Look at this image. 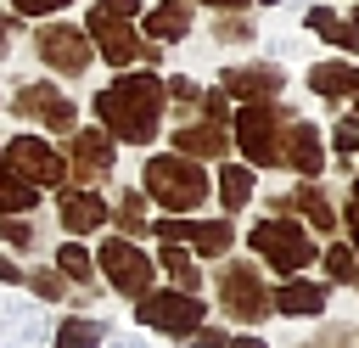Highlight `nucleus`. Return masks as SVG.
Segmentation results:
<instances>
[{
    "label": "nucleus",
    "instance_id": "f257e3e1",
    "mask_svg": "<svg viewBox=\"0 0 359 348\" xmlns=\"http://www.w3.org/2000/svg\"><path fill=\"white\" fill-rule=\"evenodd\" d=\"M84 118L101 123L118 146H135V152H151L168 129V95H163V73L157 67H123L112 73L107 84L90 90L84 101Z\"/></svg>",
    "mask_w": 359,
    "mask_h": 348
},
{
    "label": "nucleus",
    "instance_id": "f03ea898",
    "mask_svg": "<svg viewBox=\"0 0 359 348\" xmlns=\"http://www.w3.org/2000/svg\"><path fill=\"white\" fill-rule=\"evenodd\" d=\"M135 185L146 191V202H151V213H174V219H185V213H208V202H213V168L208 163H196V157H185V152H146L140 157V174H135Z\"/></svg>",
    "mask_w": 359,
    "mask_h": 348
},
{
    "label": "nucleus",
    "instance_id": "7ed1b4c3",
    "mask_svg": "<svg viewBox=\"0 0 359 348\" xmlns=\"http://www.w3.org/2000/svg\"><path fill=\"white\" fill-rule=\"evenodd\" d=\"M140 0H90L84 11V34L95 45V62H107L112 73L123 67H157L163 73V45L140 34Z\"/></svg>",
    "mask_w": 359,
    "mask_h": 348
},
{
    "label": "nucleus",
    "instance_id": "20e7f679",
    "mask_svg": "<svg viewBox=\"0 0 359 348\" xmlns=\"http://www.w3.org/2000/svg\"><path fill=\"white\" fill-rule=\"evenodd\" d=\"M208 303H213V314H219L230 331H264V326L275 320V309H269V275H264V264H258L252 253H241V247L213 264Z\"/></svg>",
    "mask_w": 359,
    "mask_h": 348
},
{
    "label": "nucleus",
    "instance_id": "39448f33",
    "mask_svg": "<svg viewBox=\"0 0 359 348\" xmlns=\"http://www.w3.org/2000/svg\"><path fill=\"white\" fill-rule=\"evenodd\" d=\"M241 253H252V258L264 264V275L280 281V275L314 269L320 236H309L292 213H258V219H247V230H241Z\"/></svg>",
    "mask_w": 359,
    "mask_h": 348
},
{
    "label": "nucleus",
    "instance_id": "423d86ee",
    "mask_svg": "<svg viewBox=\"0 0 359 348\" xmlns=\"http://www.w3.org/2000/svg\"><path fill=\"white\" fill-rule=\"evenodd\" d=\"M297 107L280 95V101H241L230 112V146L241 163H252L258 174H280V146H286V129H292Z\"/></svg>",
    "mask_w": 359,
    "mask_h": 348
},
{
    "label": "nucleus",
    "instance_id": "0eeeda50",
    "mask_svg": "<svg viewBox=\"0 0 359 348\" xmlns=\"http://www.w3.org/2000/svg\"><path fill=\"white\" fill-rule=\"evenodd\" d=\"M208 320H213L208 292H185V286H168V281H157L151 292H140L129 303V326L146 331V337H157V342H185Z\"/></svg>",
    "mask_w": 359,
    "mask_h": 348
},
{
    "label": "nucleus",
    "instance_id": "6e6552de",
    "mask_svg": "<svg viewBox=\"0 0 359 348\" xmlns=\"http://www.w3.org/2000/svg\"><path fill=\"white\" fill-rule=\"evenodd\" d=\"M0 112H11L17 129H39V135H50V140H62V135H73V129L84 123V107H79L73 90L56 84V79H17Z\"/></svg>",
    "mask_w": 359,
    "mask_h": 348
},
{
    "label": "nucleus",
    "instance_id": "1a4fd4ad",
    "mask_svg": "<svg viewBox=\"0 0 359 348\" xmlns=\"http://www.w3.org/2000/svg\"><path fill=\"white\" fill-rule=\"evenodd\" d=\"M90 253H95V275H101L107 297L135 303L140 292L157 286V258H151L146 241H129V236H118V230H101V236L90 241Z\"/></svg>",
    "mask_w": 359,
    "mask_h": 348
},
{
    "label": "nucleus",
    "instance_id": "9d476101",
    "mask_svg": "<svg viewBox=\"0 0 359 348\" xmlns=\"http://www.w3.org/2000/svg\"><path fill=\"white\" fill-rule=\"evenodd\" d=\"M34 62L45 67V79H56V84H79V79H90V67H95V45H90V34H84V22H67V17H39L34 22Z\"/></svg>",
    "mask_w": 359,
    "mask_h": 348
},
{
    "label": "nucleus",
    "instance_id": "9b49d317",
    "mask_svg": "<svg viewBox=\"0 0 359 348\" xmlns=\"http://www.w3.org/2000/svg\"><path fill=\"white\" fill-rule=\"evenodd\" d=\"M151 241H180V247H191L202 264H219V258H230V253L241 247V225L224 219V213H185V219L151 213Z\"/></svg>",
    "mask_w": 359,
    "mask_h": 348
},
{
    "label": "nucleus",
    "instance_id": "f8f14e48",
    "mask_svg": "<svg viewBox=\"0 0 359 348\" xmlns=\"http://www.w3.org/2000/svg\"><path fill=\"white\" fill-rule=\"evenodd\" d=\"M258 202H264V213H292L309 236H320V241H331L337 236V191L325 185V180H286L280 191H258Z\"/></svg>",
    "mask_w": 359,
    "mask_h": 348
},
{
    "label": "nucleus",
    "instance_id": "ddd939ff",
    "mask_svg": "<svg viewBox=\"0 0 359 348\" xmlns=\"http://www.w3.org/2000/svg\"><path fill=\"white\" fill-rule=\"evenodd\" d=\"M0 140H6V168H11L17 180L39 185L45 196L67 185V157H62V140H50V135H39V129H11V135H0Z\"/></svg>",
    "mask_w": 359,
    "mask_h": 348
},
{
    "label": "nucleus",
    "instance_id": "4468645a",
    "mask_svg": "<svg viewBox=\"0 0 359 348\" xmlns=\"http://www.w3.org/2000/svg\"><path fill=\"white\" fill-rule=\"evenodd\" d=\"M62 157H67V185H101V191H107V180H118L123 146H118L101 123L84 118L73 135H62Z\"/></svg>",
    "mask_w": 359,
    "mask_h": 348
},
{
    "label": "nucleus",
    "instance_id": "2eb2a0df",
    "mask_svg": "<svg viewBox=\"0 0 359 348\" xmlns=\"http://www.w3.org/2000/svg\"><path fill=\"white\" fill-rule=\"evenodd\" d=\"M213 84H219L236 107H241V101H280L286 84H292V73H286L275 56H247V62H224Z\"/></svg>",
    "mask_w": 359,
    "mask_h": 348
},
{
    "label": "nucleus",
    "instance_id": "dca6fc26",
    "mask_svg": "<svg viewBox=\"0 0 359 348\" xmlns=\"http://www.w3.org/2000/svg\"><path fill=\"white\" fill-rule=\"evenodd\" d=\"M50 208H56L62 236H79V241H95L112 219V202L101 185H62V191H50Z\"/></svg>",
    "mask_w": 359,
    "mask_h": 348
},
{
    "label": "nucleus",
    "instance_id": "f3484780",
    "mask_svg": "<svg viewBox=\"0 0 359 348\" xmlns=\"http://www.w3.org/2000/svg\"><path fill=\"white\" fill-rule=\"evenodd\" d=\"M280 174L286 180H325L331 174V152H325V123H314L309 112L292 118L286 146H280Z\"/></svg>",
    "mask_w": 359,
    "mask_h": 348
},
{
    "label": "nucleus",
    "instance_id": "a211bd4d",
    "mask_svg": "<svg viewBox=\"0 0 359 348\" xmlns=\"http://www.w3.org/2000/svg\"><path fill=\"white\" fill-rule=\"evenodd\" d=\"M331 292L337 286H325L314 269L280 275V281H269V309H275V320H325L331 314Z\"/></svg>",
    "mask_w": 359,
    "mask_h": 348
},
{
    "label": "nucleus",
    "instance_id": "6ab92c4d",
    "mask_svg": "<svg viewBox=\"0 0 359 348\" xmlns=\"http://www.w3.org/2000/svg\"><path fill=\"white\" fill-rule=\"evenodd\" d=\"M163 140H168V152H185V157H196V163H208V168L224 163V157H236V146H230V123H208V118L168 123Z\"/></svg>",
    "mask_w": 359,
    "mask_h": 348
},
{
    "label": "nucleus",
    "instance_id": "aec40b11",
    "mask_svg": "<svg viewBox=\"0 0 359 348\" xmlns=\"http://www.w3.org/2000/svg\"><path fill=\"white\" fill-rule=\"evenodd\" d=\"M258 168L252 163H241V157H224V163H213V213H224V219H247V208L258 202Z\"/></svg>",
    "mask_w": 359,
    "mask_h": 348
},
{
    "label": "nucleus",
    "instance_id": "412c9836",
    "mask_svg": "<svg viewBox=\"0 0 359 348\" xmlns=\"http://www.w3.org/2000/svg\"><path fill=\"white\" fill-rule=\"evenodd\" d=\"M303 90L320 101V107H348L353 101V56H337V51H325L320 62H309V73H303Z\"/></svg>",
    "mask_w": 359,
    "mask_h": 348
},
{
    "label": "nucleus",
    "instance_id": "4be33fe9",
    "mask_svg": "<svg viewBox=\"0 0 359 348\" xmlns=\"http://www.w3.org/2000/svg\"><path fill=\"white\" fill-rule=\"evenodd\" d=\"M140 34L157 39L163 51H168V45H185V39L196 34V6H191V0H151V6L140 11Z\"/></svg>",
    "mask_w": 359,
    "mask_h": 348
},
{
    "label": "nucleus",
    "instance_id": "5701e85b",
    "mask_svg": "<svg viewBox=\"0 0 359 348\" xmlns=\"http://www.w3.org/2000/svg\"><path fill=\"white\" fill-rule=\"evenodd\" d=\"M107 202H112L107 230H118V236H129V241H151V202H146L140 185H112Z\"/></svg>",
    "mask_w": 359,
    "mask_h": 348
},
{
    "label": "nucleus",
    "instance_id": "b1692460",
    "mask_svg": "<svg viewBox=\"0 0 359 348\" xmlns=\"http://www.w3.org/2000/svg\"><path fill=\"white\" fill-rule=\"evenodd\" d=\"M151 258H157V281L185 286V292H208V264H202L191 247H180V241H157Z\"/></svg>",
    "mask_w": 359,
    "mask_h": 348
},
{
    "label": "nucleus",
    "instance_id": "393cba45",
    "mask_svg": "<svg viewBox=\"0 0 359 348\" xmlns=\"http://www.w3.org/2000/svg\"><path fill=\"white\" fill-rule=\"evenodd\" d=\"M303 28H309L325 51H337V56H353V62H359V28H353L337 6H309V11H303Z\"/></svg>",
    "mask_w": 359,
    "mask_h": 348
},
{
    "label": "nucleus",
    "instance_id": "a878e982",
    "mask_svg": "<svg viewBox=\"0 0 359 348\" xmlns=\"http://www.w3.org/2000/svg\"><path fill=\"white\" fill-rule=\"evenodd\" d=\"M325 152H331V168L337 174H359V112L353 107H337L331 123H325Z\"/></svg>",
    "mask_w": 359,
    "mask_h": 348
},
{
    "label": "nucleus",
    "instance_id": "bb28decb",
    "mask_svg": "<svg viewBox=\"0 0 359 348\" xmlns=\"http://www.w3.org/2000/svg\"><path fill=\"white\" fill-rule=\"evenodd\" d=\"M107 331H112L107 314H73V309H62V314L50 320V342H45V348H101Z\"/></svg>",
    "mask_w": 359,
    "mask_h": 348
},
{
    "label": "nucleus",
    "instance_id": "cd10ccee",
    "mask_svg": "<svg viewBox=\"0 0 359 348\" xmlns=\"http://www.w3.org/2000/svg\"><path fill=\"white\" fill-rule=\"evenodd\" d=\"M22 292L34 297V303H45V309H67V275L50 264V258H28L22 264Z\"/></svg>",
    "mask_w": 359,
    "mask_h": 348
},
{
    "label": "nucleus",
    "instance_id": "c85d7f7f",
    "mask_svg": "<svg viewBox=\"0 0 359 348\" xmlns=\"http://www.w3.org/2000/svg\"><path fill=\"white\" fill-rule=\"evenodd\" d=\"M50 264L67 275V286H101L95 253H90V241H79V236H62V241L50 247ZM101 292H107V286H101Z\"/></svg>",
    "mask_w": 359,
    "mask_h": 348
},
{
    "label": "nucleus",
    "instance_id": "c756f323",
    "mask_svg": "<svg viewBox=\"0 0 359 348\" xmlns=\"http://www.w3.org/2000/svg\"><path fill=\"white\" fill-rule=\"evenodd\" d=\"M314 275H320L325 286H348V292H353V281H359V253H353L342 236H331V241H320Z\"/></svg>",
    "mask_w": 359,
    "mask_h": 348
},
{
    "label": "nucleus",
    "instance_id": "7c9ffc66",
    "mask_svg": "<svg viewBox=\"0 0 359 348\" xmlns=\"http://www.w3.org/2000/svg\"><path fill=\"white\" fill-rule=\"evenodd\" d=\"M0 247L11 253V258H39V247H45V225H39V213H6L0 219Z\"/></svg>",
    "mask_w": 359,
    "mask_h": 348
},
{
    "label": "nucleus",
    "instance_id": "2f4dec72",
    "mask_svg": "<svg viewBox=\"0 0 359 348\" xmlns=\"http://www.w3.org/2000/svg\"><path fill=\"white\" fill-rule=\"evenodd\" d=\"M208 39L219 51H252L258 45V22H252V11H213L208 17Z\"/></svg>",
    "mask_w": 359,
    "mask_h": 348
},
{
    "label": "nucleus",
    "instance_id": "473e14b6",
    "mask_svg": "<svg viewBox=\"0 0 359 348\" xmlns=\"http://www.w3.org/2000/svg\"><path fill=\"white\" fill-rule=\"evenodd\" d=\"M163 95H168V123H185V118H196L202 79L196 73H163Z\"/></svg>",
    "mask_w": 359,
    "mask_h": 348
},
{
    "label": "nucleus",
    "instance_id": "72a5a7b5",
    "mask_svg": "<svg viewBox=\"0 0 359 348\" xmlns=\"http://www.w3.org/2000/svg\"><path fill=\"white\" fill-rule=\"evenodd\" d=\"M314 331H303L292 348H353V331H359V320H309Z\"/></svg>",
    "mask_w": 359,
    "mask_h": 348
},
{
    "label": "nucleus",
    "instance_id": "f704fd0d",
    "mask_svg": "<svg viewBox=\"0 0 359 348\" xmlns=\"http://www.w3.org/2000/svg\"><path fill=\"white\" fill-rule=\"evenodd\" d=\"M39 208H45V191H39V185L17 180V174L0 180V219H6V213H39Z\"/></svg>",
    "mask_w": 359,
    "mask_h": 348
},
{
    "label": "nucleus",
    "instance_id": "c9c22d12",
    "mask_svg": "<svg viewBox=\"0 0 359 348\" xmlns=\"http://www.w3.org/2000/svg\"><path fill=\"white\" fill-rule=\"evenodd\" d=\"M230 112H236V101L219 90V84H202V101H196V118H208V123H230Z\"/></svg>",
    "mask_w": 359,
    "mask_h": 348
},
{
    "label": "nucleus",
    "instance_id": "e433bc0d",
    "mask_svg": "<svg viewBox=\"0 0 359 348\" xmlns=\"http://www.w3.org/2000/svg\"><path fill=\"white\" fill-rule=\"evenodd\" d=\"M174 348H230V326H224V320H208L202 331H191V337L174 342Z\"/></svg>",
    "mask_w": 359,
    "mask_h": 348
},
{
    "label": "nucleus",
    "instance_id": "4c0bfd02",
    "mask_svg": "<svg viewBox=\"0 0 359 348\" xmlns=\"http://www.w3.org/2000/svg\"><path fill=\"white\" fill-rule=\"evenodd\" d=\"M337 236L359 253V196H342V202H337Z\"/></svg>",
    "mask_w": 359,
    "mask_h": 348
},
{
    "label": "nucleus",
    "instance_id": "58836bf2",
    "mask_svg": "<svg viewBox=\"0 0 359 348\" xmlns=\"http://www.w3.org/2000/svg\"><path fill=\"white\" fill-rule=\"evenodd\" d=\"M73 0H11V11L22 17V22H39V17H62Z\"/></svg>",
    "mask_w": 359,
    "mask_h": 348
},
{
    "label": "nucleus",
    "instance_id": "ea45409f",
    "mask_svg": "<svg viewBox=\"0 0 359 348\" xmlns=\"http://www.w3.org/2000/svg\"><path fill=\"white\" fill-rule=\"evenodd\" d=\"M101 348H151V337H146V331H135V326H112Z\"/></svg>",
    "mask_w": 359,
    "mask_h": 348
},
{
    "label": "nucleus",
    "instance_id": "a19ab883",
    "mask_svg": "<svg viewBox=\"0 0 359 348\" xmlns=\"http://www.w3.org/2000/svg\"><path fill=\"white\" fill-rule=\"evenodd\" d=\"M17 34H22V17H17V11L6 6V11H0V62L11 56V45H17Z\"/></svg>",
    "mask_w": 359,
    "mask_h": 348
},
{
    "label": "nucleus",
    "instance_id": "79ce46f5",
    "mask_svg": "<svg viewBox=\"0 0 359 348\" xmlns=\"http://www.w3.org/2000/svg\"><path fill=\"white\" fill-rule=\"evenodd\" d=\"M0 286L6 292H22V258H11L6 247H0Z\"/></svg>",
    "mask_w": 359,
    "mask_h": 348
},
{
    "label": "nucleus",
    "instance_id": "37998d69",
    "mask_svg": "<svg viewBox=\"0 0 359 348\" xmlns=\"http://www.w3.org/2000/svg\"><path fill=\"white\" fill-rule=\"evenodd\" d=\"M230 348H275L264 331H230Z\"/></svg>",
    "mask_w": 359,
    "mask_h": 348
},
{
    "label": "nucleus",
    "instance_id": "c03bdc74",
    "mask_svg": "<svg viewBox=\"0 0 359 348\" xmlns=\"http://www.w3.org/2000/svg\"><path fill=\"white\" fill-rule=\"evenodd\" d=\"M196 11H252L247 0H191Z\"/></svg>",
    "mask_w": 359,
    "mask_h": 348
},
{
    "label": "nucleus",
    "instance_id": "a18cd8bd",
    "mask_svg": "<svg viewBox=\"0 0 359 348\" xmlns=\"http://www.w3.org/2000/svg\"><path fill=\"white\" fill-rule=\"evenodd\" d=\"M342 17H348V22H353V28H359V0H353V6H348V11H342Z\"/></svg>",
    "mask_w": 359,
    "mask_h": 348
},
{
    "label": "nucleus",
    "instance_id": "49530a36",
    "mask_svg": "<svg viewBox=\"0 0 359 348\" xmlns=\"http://www.w3.org/2000/svg\"><path fill=\"white\" fill-rule=\"evenodd\" d=\"M348 107H359V62H353V101Z\"/></svg>",
    "mask_w": 359,
    "mask_h": 348
},
{
    "label": "nucleus",
    "instance_id": "de8ad7c7",
    "mask_svg": "<svg viewBox=\"0 0 359 348\" xmlns=\"http://www.w3.org/2000/svg\"><path fill=\"white\" fill-rule=\"evenodd\" d=\"M6 174H11V168H6V140H0V180H6Z\"/></svg>",
    "mask_w": 359,
    "mask_h": 348
},
{
    "label": "nucleus",
    "instance_id": "09e8293b",
    "mask_svg": "<svg viewBox=\"0 0 359 348\" xmlns=\"http://www.w3.org/2000/svg\"><path fill=\"white\" fill-rule=\"evenodd\" d=\"M247 6H264V11H269V6H280V0H247Z\"/></svg>",
    "mask_w": 359,
    "mask_h": 348
},
{
    "label": "nucleus",
    "instance_id": "8fccbe9b",
    "mask_svg": "<svg viewBox=\"0 0 359 348\" xmlns=\"http://www.w3.org/2000/svg\"><path fill=\"white\" fill-rule=\"evenodd\" d=\"M348 196H359V174H353V180H348Z\"/></svg>",
    "mask_w": 359,
    "mask_h": 348
},
{
    "label": "nucleus",
    "instance_id": "3c124183",
    "mask_svg": "<svg viewBox=\"0 0 359 348\" xmlns=\"http://www.w3.org/2000/svg\"><path fill=\"white\" fill-rule=\"evenodd\" d=\"M0 107H6V90H0Z\"/></svg>",
    "mask_w": 359,
    "mask_h": 348
},
{
    "label": "nucleus",
    "instance_id": "603ef678",
    "mask_svg": "<svg viewBox=\"0 0 359 348\" xmlns=\"http://www.w3.org/2000/svg\"><path fill=\"white\" fill-rule=\"evenodd\" d=\"M353 292H359V281H353Z\"/></svg>",
    "mask_w": 359,
    "mask_h": 348
}]
</instances>
